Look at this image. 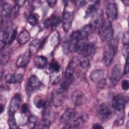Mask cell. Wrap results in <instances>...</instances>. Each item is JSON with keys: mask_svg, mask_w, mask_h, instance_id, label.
Here are the masks:
<instances>
[{"mask_svg": "<svg viewBox=\"0 0 129 129\" xmlns=\"http://www.w3.org/2000/svg\"><path fill=\"white\" fill-rule=\"evenodd\" d=\"M118 46V40L112 38L104 46L103 49V61L106 66H109L112 63L117 52Z\"/></svg>", "mask_w": 129, "mask_h": 129, "instance_id": "cell-1", "label": "cell"}, {"mask_svg": "<svg viewBox=\"0 0 129 129\" xmlns=\"http://www.w3.org/2000/svg\"><path fill=\"white\" fill-rule=\"evenodd\" d=\"M98 34L100 39L103 42H108L113 38V29L110 21L108 20L103 21L99 28Z\"/></svg>", "mask_w": 129, "mask_h": 129, "instance_id": "cell-2", "label": "cell"}, {"mask_svg": "<svg viewBox=\"0 0 129 129\" xmlns=\"http://www.w3.org/2000/svg\"><path fill=\"white\" fill-rule=\"evenodd\" d=\"M114 109L109 103L104 102L100 104L96 108V112L97 117L102 121H105L109 119L114 113Z\"/></svg>", "mask_w": 129, "mask_h": 129, "instance_id": "cell-3", "label": "cell"}, {"mask_svg": "<svg viewBox=\"0 0 129 129\" xmlns=\"http://www.w3.org/2000/svg\"><path fill=\"white\" fill-rule=\"evenodd\" d=\"M128 100V99L127 95L119 94L113 97L112 100L111 106L114 110L123 112Z\"/></svg>", "mask_w": 129, "mask_h": 129, "instance_id": "cell-4", "label": "cell"}, {"mask_svg": "<svg viewBox=\"0 0 129 129\" xmlns=\"http://www.w3.org/2000/svg\"><path fill=\"white\" fill-rule=\"evenodd\" d=\"M79 63V60L77 56L74 57L68 65L64 73L65 80L73 82L74 75Z\"/></svg>", "mask_w": 129, "mask_h": 129, "instance_id": "cell-5", "label": "cell"}, {"mask_svg": "<svg viewBox=\"0 0 129 129\" xmlns=\"http://www.w3.org/2000/svg\"><path fill=\"white\" fill-rule=\"evenodd\" d=\"M67 93V91L59 88L54 91L52 95V102L55 107H58L63 103L66 98Z\"/></svg>", "mask_w": 129, "mask_h": 129, "instance_id": "cell-6", "label": "cell"}, {"mask_svg": "<svg viewBox=\"0 0 129 129\" xmlns=\"http://www.w3.org/2000/svg\"><path fill=\"white\" fill-rule=\"evenodd\" d=\"M73 21V13L70 11H64L62 15L61 21L62 28L65 32H68L71 29Z\"/></svg>", "mask_w": 129, "mask_h": 129, "instance_id": "cell-7", "label": "cell"}, {"mask_svg": "<svg viewBox=\"0 0 129 129\" xmlns=\"http://www.w3.org/2000/svg\"><path fill=\"white\" fill-rule=\"evenodd\" d=\"M106 14L109 21L116 19L118 15L117 5L114 2L109 3L106 8Z\"/></svg>", "mask_w": 129, "mask_h": 129, "instance_id": "cell-8", "label": "cell"}, {"mask_svg": "<svg viewBox=\"0 0 129 129\" xmlns=\"http://www.w3.org/2000/svg\"><path fill=\"white\" fill-rule=\"evenodd\" d=\"M41 86L40 80L36 76L32 75L28 80L27 90L29 93H33L37 91Z\"/></svg>", "mask_w": 129, "mask_h": 129, "instance_id": "cell-9", "label": "cell"}, {"mask_svg": "<svg viewBox=\"0 0 129 129\" xmlns=\"http://www.w3.org/2000/svg\"><path fill=\"white\" fill-rule=\"evenodd\" d=\"M76 115V111L74 108H68L60 118L61 123L65 125H68L74 119Z\"/></svg>", "mask_w": 129, "mask_h": 129, "instance_id": "cell-10", "label": "cell"}, {"mask_svg": "<svg viewBox=\"0 0 129 129\" xmlns=\"http://www.w3.org/2000/svg\"><path fill=\"white\" fill-rule=\"evenodd\" d=\"M122 76V71L121 67L118 64H115L112 69L110 76V80L111 84L113 85H116L120 80Z\"/></svg>", "mask_w": 129, "mask_h": 129, "instance_id": "cell-11", "label": "cell"}, {"mask_svg": "<svg viewBox=\"0 0 129 129\" xmlns=\"http://www.w3.org/2000/svg\"><path fill=\"white\" fill-rule=\"evenodd\" d=\"M21 101V95L19 94H15L12 98L9 106V114H14L19 108Z\"/></svg>", "mask_w": 129, "mask_h": 129, "instance_id": "cell-12", "label": "cell"}, {"mask_svg": "<svg viewBox=\"0 0 129 129\" xmlns=\"http://www.w3.org/2000/svg\"><path fill=\"white\" fill-rule=\"evenodd\" d=\"M61 20L59 16L54 15L51 17L46 19L43 22V25L46 28H51L54 29L56 28L61 22Z\"/></svg>", "mask_w": 129, "mask_h": 129, "instance_id": "cell-13", "label": "cell"}, {"mask_svg": "<svg viewBox=\"0 0 129 129\" xmlns=\"http://www.w3.org/2000/svg\"><path fill=\"white\" fill-rule=\"evenodd\" d=\"M95 52V48L94 44L92 43H87L81 50L79 54L83 57L91 58L93 56Z\"/></svg>", "mask_w": 129, "mask_h": 129, "instance_id": "cell-14", "label": "cell"}, {"mask_svg": "<svg viewBox=\"0 0 129 129\" xmlns=\"http://www.w3.org/2000/svg\"><path fill=\"white\" fill-rule=\"evenodd\" d=\"M103 20V13L101 10H98L93 15L92 19L89 24L93 29L99 28L101 24L102 23Z\"/></svg>", "mask_w": 129, "mask_h": 129, "instance_id": "cell-15", "label": "cell"}, {"mask_svg": "<svg viewBox=\"0 0 129 129\" xmlns=\"http://www.w3.org/2000/svg\"><path fill=\"white\" fill-rule=\"evenodd\" d=\"M104 73L101 70H95L93 71L90 75V78L91 81L98 84H103L104 82Z\"/></svg>", "mask_w": 129, "mask_h": 129, "instance_id": "cell-16", "label": "cell"}, {"mask_svg": "<svg viewBox=\"0 0 129 129\" xmlns=\"http://www.w3.org/2000/svg\"><path fill=\"white\" fill-rule=\"evenodd\" d=\"M49 72L50 82L52 84H56L60 80L62 76V70L60 68L58 70H51Z\"/></svg>", "mask_w": 129, "mask_h": 129, "instance_id": "cell-17", "label": "cell"}, {"mask_svg": "<svg viewBox=\"0 0 129 129\" xmlns=\"http://www.w3.org/2000/svg\"><path fill=\"white\" fill-rule=\"evenodd\" d=\"M31 54L29 52H26L21 54L16 62V66L18 68H22L26 66L30 59Z\"/></svg>", "mask_w": 129, "mask_h": 129, "instance_id": "cell-18", "label": "cell"}, {"mask_svg": "<svg viewBox=\"0 0 129 129\" xmlns=\"http://www.w3.org/2000/svg\"><path fill=\"white\" fill-rule=\"evenodd\" d=\"M23 79V76L20 74H8L5 76V81L9 84L20 83L22 82Z\"/></svg>", "mask_w": 129, "mask_h": 129, "instance_id": "cell-19", "label": "cell"}, {"mask_svg": "<svg viewBox=\"0 0 129 129\" xmlns=\"http://www.w3.org/2000/svg\"><path fill=\"white\" fill-rule=\"evenodd\" d=\"M33 62L35 67L39 69H42L46 66L47 59L43 55H37L34 58Z\"/></svg>", "mask_w": 129, "mask_h": 129, "instance_id": "cell-20", "label": "cell"}, {"mask_svg": "<svg viewBox=\"0 0 129 129\" xmlns=\"http://www.w3.org/2000/svg\"><path fill=\"white\" fill-rule=\"evenodd\" d=\"M41 45V42L39 39H35L31 41L29 45V52L31 55H34L37 52L40 48Z\"/></svg>", "mask_w": 129, "mask_h": 129, "instance_id": "cell-21", "label": "cell"}, {"mask_svg": "<svg viewBox=\"0 0 129 129\" xmlns=\"http://www.w3.org/2000/svg\"><path fill=\"white\" fill-rule=\"evenodd\" d=\"M99 3V1H96L93 4H91L88 7L85 11V18H88L91 16H93V15L98 11Z\"/></svg>", "mask_w": 129, "mask_h": 129, "instance_id": "cell-22", "label": "cell"}, {"mask_svg": "<svg viewBox=\"0 0 129 129\" xmlns=\"http://www.w3.org/2000/svg\"><path fill=\"white\" fill-rule=\"evenodd\" d=\"M30 39L31 35L29 32L26 30H23L18 35L17 41L20 44L23 45L28 42Z\"/></svg>", "mask_w": 129, "mask_h": 129, "instance_id": "cell-23", "label": "cell"}, {"mask_svg": "<svg viewBox=\"0 0 129 129\" xmlns=\"http://www.w3.org/2000/svg\"><path fill=\"white\" fill-rule=\"evenodd\" d=\"M1 63L2 65L6 64L10 60L11 52L8 48H4L1 50Z\"/></svg>", "mask_w": 129, "mask_h": 129, "instance_id": "cell-24", "label": "cell"}, {"mask_svg": "<svg viewBox=\"0 0 129 129\" xmlns=\"http://www.w3.org/2000/svg\"><path fill=\"white\" fill-rule=\"evenodd\" d=\"M2 21H4L7 17H9V15L10 13V12L12 9V7L10 4L7 3H4L2 4Z\"/></svg>", "mask_w": 129, "mask_h": 129, "instance_id": "cell-25", "label": "cell"}, {"mask_svg": "<svg viewBox=\"0 0 129 129\" xmlns=\"http://www.w3.org/2000/svg\"><path fill=\"white\" fill-rule=\"evenodd\" d=\"M84 122V119L83 117H79L74 119L71 122L66 125V128H77L82 126Z\"/></svg>", "mask_w": 129, "mask_h": 129, "instance_id": "cell-26", "label": "cell"}, {"mask_svg": "<svg viewBox=\"0 0 129 129\" xmlns=\"http://www.w3.org/2000/svg\"><path fill=\"white\" fill-rule=\"evenodd\" d=\"M20 8V7L18 5L15 4V5L12 7L8 18L10 19H14L17 18L19 13Z\"/></svg>", "mask_w": 129, "mask_h": 129, "instance_id": "cell-27", "label": "cell"}, {"mask_svg": "<svg viewBox=\"0 0 129 129\" xmlns=\"http://www.w3.org/2000/svg\"><path fill=\"white\" fill-rule=\"evenodd\" d=\"M34 104L35 107L38 109H42L45 106V101L40 96H37L34 100Z\"/></svg>", "mask_w": 129, "mask_h": 129, "instance_id": "cell-28", "label": "cell"}, {"mask_svg": "<svg viewBox=\"0 0 129 129\" xmlns=\"http://www.w3.org/2000/svg\"><path fill=\"white\" fill-rule=\"evenodd\" d=\"M39 16L35 13H32L29 16L28 18V21L29 23L33 26L36 25L38 22Z\"/></svg>", "mask_w": 129, "mask_h": 129, "instance_id": "cell-29", "label": "cell"}, {"mask_svg": "<svg viewBox=\"0 0 129 129\" xmlns=\"http://www.w3.org/2000/svg\"><path fill=\"white\" fill-rule=\"evenodd\" d=\"M9 117L8 120V123L10 128H18L16 119L14 117V114H9Z\"/></svg>", "mask_w": 129, "mask_h": 129, "instance_id": "cell-30", "label": "cell"}, {"mask_svg": "<svg viewBox=\"0 0 129 129\" xmlns=\"http://www.w3.org/2000/svg\"><path fill=\"white\" fill-rule=\"evenodd\" d=\"M60 41V35L57 32H55L52 35L50 38L51 43L53 46L57 45Z\"/></svg>", "mask_w": 129, "mask_h": 129, "instance_id": "cell-31", "label": "cell"}, {"mask_svg": "<svg viewBox=\"0 0 129 129\" xmlns=\"http://www.w3.org/2000/svg\"><path fill=\"white\" fill-rule=\"evenodd\" d=\"M50 125V121L47 118H43L38 125V128H48Z\"/></svg>", "mask_w": 129, "mask_h": 129, "instance_id": "cell-32", "label": "cell"}, {"mask_svg": "<svg viewBox=\"0 0 129 129\" xmlns=\"http://www.w3.org/2000/svg\"><path fill=\"white\" fill-rule=\"evenodd\" d=\"M90 58L87 57H83L81 60L79 61V64L83 69H88L90 66Z\"/></svg>", "mask_w": 129, "mask_h": 129, "instance_id": "cell-33", "label": "cell"}, {"mask_svg": "<svg viewBox=\"0 0 129 129\" xmlns=\"http://www.w3.org/2000/svg\"><path fill=\"white\" fill-rule=\"evenodd\" d=\"M37 116L34 115H30L29 116L28 118V123L31 126V127H33V126H34L37 122Z\"/></svg>", "mask_w": 129, "mask_h": 129, "instance_id": "cell-34", "label": "cell"}, {"mask_svg": "<svg viewBox=\"0 0 129 129\" xmlns=\"http://www.w3.org/2000/svg\"><path fill=\"white\" fill-rule=\"evenodd\" d=\"M123 120H124V116L123 115L120 114L119 117L115 121L114 124L116 126L121 125L123 123Z\"/></svg>", "mask_w": 129, "mask_h": 129, "instance_id": "cell-35", "label": "cell"}, {"mask_svg": "<svg viewBox=\"0 0 129 129\" xmlns=\"http://www.w3.org/2000/svg\"><path fill=\"white\" fill-rule=\"evenodd\" d=\"M122 53L123 56L126 58L128 57V45H124L122 49Z\"/></svg>", "mask_w": 129, "mask_h": 129, "instance_id": "cell-36", "label": "cell"}, {"mask_svg": "<svg viewBox=\"0 0 129 129\" xmlns=\"http://www.w3.org/2000/svg\"><path fill=\"white\" fill-rule=\"evenodd\" d=\"M83 102V96L81 95H78L75 100V104L76 105H81Z\"/></svg>", "mask_w": 129, "mask_h": 129, "instance_id": "cell-37", "label": "cell"}, {"mask_svg": "<svg viewBox=\"0 0 129 129\" xmlns=\"http://www.w3.org/2000/svg\"><path fill=\"white\" fill-rule=\"evenodd\" d=\"M121 87L124 91H127L128 89L129 83L127 80H123L121 83Z\"/></svg>", "mask_w": 129, "mask_h": 129, "instance_id": "cell-38", "label": "cell"}, {"mask_svg": "<svg viewBox=\"0 0 129 129\" xmlns=\"http://www.w3.org/2000/svg\"><path fill=\"white\" fill-rule=\"evenodd\" d=\"M128 32H125L123 35V38H122V41L124 44V45H128Z\"/></svg>", "mask_w": 129, "mask_h": 129, "instance_id": "cell-39", "label": "cell"}, {"mask_svg": "<svg viewBox=\"0 0 129 129\" xmlns=\"http://www.w3.org/2000/svg\"><path fill=\"white\" fill-rule=\"evenodd\" d=\"M21 110L23 114H25L27 113V112H28V110H29V107L27 103H24L22 105V107H21Z\"/></svg>", "mask_w": 129, "mask_h": 129, "instance_id": "cell-40", "label": "cell"}, {"mask_svg": "<svg viewBox=\"0 0 129 129\" xmlns=\"http://www.w3.org/2000/svg\"><path fill=\"white\" fill-rule=\"evenodd\" d=\"M128 57L126 58V62L124 69V73L123 74H127L129 71V66H128Z\"/></svg>", "mask_w": 129, "mask_h": 129, "instance_id": "cell-41", "label": "cell"}, {"mask_svg": "<svg viewBox=\"0 0 129 129\" xmlns=\"http://www.w3.org/2000/svg\"><path fill=\"white\" fill-rule=\"evenodd\" d=\"M47 3L48 4V5L53 8L54 7V6L56 5V4L57 3V1H47Z\"/></svg>", "mask_w": 129, "mask_h": 129, "instance_id": "cell-42", "label": "cell"}, {"mask_svg": "<svg viewBox=\"0 0 129 129\" xmlns=\"http://www.w3.org/2000/svg\"><path fill=\"white\" fill-rule=\"evenodd\" d=\"M76 2V5L79 7H81L82 6L85 5V4L87 3V1H75Z\"/></svg>", "mask_w": 129, "mask_h": 129, "instance_id": "cell-43", "label": "cell"}, {"mask_svg": "<svg viewBox=\"0 0 129 129\" xmlns=\"http://www.w3.org/2000/svg\"><path fill=\"white\" fill-rule=\"evenodd\" d=\"M92 127L93 128H94V129H100V128H103V127L100 124L98 123L93 124Z\"/></svg>", "mask_w": 129, "mask_h": 129, "instance_id": "cell-44", "label": "cell"}, {"mask_svg": "<svg viewBox=\"0 0 129 129\" xmlns=\"http://www.w3.org/2000/svg\"><path fill=\"white\" fill-rule=\"evenodd\" d=\"M25 2H26V1H17L15 2V3H16L15 4L18 5L21 7L24 5Z\"/></svg>", "mask_w": 129, "mask_h": 129, "instance_id": "cell-45", "label": "cell"}, {"mask_svg": "<svg viewBox=\"0 0 129 129\" xmlns=\"http://www.w3.org/2000/svg\"><path fill=\"white\" fill-rule=\"evenodd\" d=\"M122 3L125 5H127L128 6V4H129V1L128 0H126V1H122Z\"/></svg>", "mask_w": 129, "mask_h": 129, "instance_id": "cell-46", "label": "cell"}, {"mask_svg": "<svg viewBox=\"0 0 129 129\" xmlns=\"http://www.w3.org/2000/svg\"><path fill=\"white\" fill-rule=\"evenodd\" d=\"M4 109V107H3V105L2 104H1V112L2 113L3 110Z\"/></svg>", "mask_w": 129, "mask_h": 129, "instance_id": "cell-47", "label": "cell"}]
</instances>
